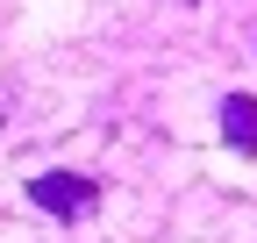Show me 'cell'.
I'll return each instance as SVG.
<instances>
[{
	"label": "cell",
	"instance_id": "6da1fadb",
	"mask_svg": "<svg viewBox=\"0 0 257 243\" xmlns=\"http://www.w3.org/2000/svg\"><path fill=\"white\" fill-rule=\"evenodd\" d=\"M29 200L50 207L57 222H79V215H93V207H100V186H93V179H79V172H43V179H29Z\"/></svg>",
	"mask_w": 257,
	"mask_h": 243
},
{
	"label": "cell",
	"instance_id": "7a4b0ae2",
	"mask_svg": "<svg viewBox=\"0 0 257 243\" xmlns=\"http://www.w3.org/2000/svg\"><path fill=\"white\" fill-rule=\"evenodd\" d=\"M221 136H229V150H257V93H229L221 100Z\"/></svg>",
	"mask_w": 257,
	"mask_h": 243
}]
</instances>
